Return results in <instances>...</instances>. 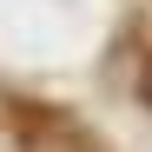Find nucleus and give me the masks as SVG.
<instances>
[{
	"mask_svg": "<svg viewBox=\"0 0 152 152\" xmlns=\"http://www.w3.org/2000/svg\"><path fill=\"white\" fill-rule=\"evenodd\" d=\"M139 99L152 106V60H145V73H139Z\"/></svg>",
	"mask_w": 152,
	"mask_h": 152,
	"instance_id": "f257e3e1",
	"label": "nucleus"
}]
</instances>
